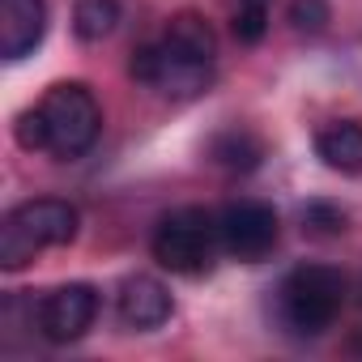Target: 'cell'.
<instances>
[{"instance_id":"1","label":"cell","mask_w":362,"mask_h":362,"mask_svg":"<svg viewBox=\"0 0 362 362\" xmlns=\"http://www.w3.org/2000/svg\"><path fill=\"white\" fill-rule=\"evenodd\" d=\"M103 132V107L81 81H60L35 111L18 119L22 149H47L56 158H81Z\"/></svg>"},{"instance_id":"2","label":"cell","mask_w":362,"mask_h":362,"mask_svg":"<svg viewBox=\"0 0 362 362\" xmlns=\"http://www.w3.org/2000/svg\"><path fill=\"white\" fill-rule=\"evenodd\" d=\"M281 324L294 337H320L345 307V277L328 264H298L277 290Z\"/></svg>"},{"instance_id":"3","label":"cell","mask_w":362,"mask_h":362,"mask_svg":"<svg viewBox=\"0 0 362 362\" xmlns=\"http://www.w3.org/2000/svg\"><path fill=\"white\" fill-rule=\"evenodd\" d=\"M77 239V209L69 201H30L0 226V269H22L43 247H64Z\"/></svg>"},{"instance_id":"4","label":"cell","mask_w":362,"mask_h":362,"mask_svg":"<svg viewBox=\"0 0 362 362\" xmlns=\"http://www.w3.org/2000/svg\"><path fill=\"white\" fill-rule=\"evenodd\" d=\"M218 247H222V230L209 209H175L153 230V260L184 277L209 273Z\"/></svg>"},{"instance_id":"5","label":"cell","mask_w":362,"mask_h":362,"mask_svg":"<svg viewBox=\"0 0 362 362\" xmlns=\"http://www.w3.org/2000/svg\"><path fill=\"white\" fill-rule=\"evenodd\" d=\"M128 73H132V81L158 90V94H166V98H197V94H205L209 81H214V64H209V60L188 56L184 47H175L166 35H162V43L136 47Z\"/></svg>"},{"instance_id":"6","label":"cell","mask_w":362,"mask_h":362,"mask_svg":"<svg viewBox=\"0 0 362 362\" xmlns=\"http://www.w3.org/2000/svg\"><path fill=\"white\" fill-rule=\"evenodd\" d=\"M98 320V290L86 286V281H73V286H56L43 303H39V332L56 345L64 341H77L94 328Z\"/></svg>"},{"instance_id":"7","label":"cell","mask_w":362,"mask_h":362,"mask_svg":"<svg viewBox=\"0 0 362 362\" xmlns=\"http://www.w3.org/2000/svg\"><path fill=\"white\" fill-rule=\"evenodd\" d=\"M218 230H222V247L235 260L256 264L277 243V214L269 205H260V201H239L218 218Z\"/></svg>"},{"instance_id":"8","label":"cell","mask_w":362,"mask_h":362,"mask_svg":"<svg viewBox=\"0 0 362 362\" xmlns=\"http://www.w3.org/2000/svg\"><path fill=\"white\" fill-rule=\"evenodd\" d=\"M47 35V5L43 0H0V56L22 60Z\"/></svg>"},{"instance_id":"9","label":"cell","mask_w":362,"mask_h":362,"mask_svg":"<svg viewBox=\"0 0 362 362\" xmlns=\"http://www.w3.org/2000/svg\"><path fill=\"white\" fill-rule=\"evenodd\" d=\"M115 303H119V320H124L128 328H136V332L162 328V324L170 320V311H175L166 286H162L158 277H145V273L128 277V281L119 286V298H115Z\"/></svg>"},{"instance_id":"10","label":"cell","mask_w":362,"mask_h":362,"mask_svg":"<svg viewBox=\"0 0 362 362\" xmlns=\"http://www.w3.org/2000/svg\"><path fill=\"white\" fill-rule=\"evenodd\" d=\"M315 153H320L332 170H341V175H358V170H362V124H354V119H337V124L320 128V136H315Z\"/></svg>"},{"instance_id":"11","label":"cell","mask_w":362,"mask_h":362,"mask_svg":"<svg viewBox=\"0 0 362 362\" xmlns=\"http://www.w3.org/2000/svg\"><path fill=\"white\" fill-rule=\"evenodd\" d=\"M209 158L218 166H226V170H252L264 158V149H260V141L247 128H226V132H218L209 141Z\"/></svg>"},{"instance_id":"12","label":"cell","mask_w":362,"mask_h":362,"mask_svg":"<svg viewBox=\"0 0 362 362\" xmlns=\"http://www.w3.org/2000/svg\"><path fill=\"white\" fill-rule=\"evenodd\" d=\"M166 39H170L175 47H184L188 56H197V60H209V64H214V56H218L214 26H209L201 13H179V18H170Z\"/></svg>"},{"instance_id":"13","label":"cell","mask_w":362,"mask_h":362,"mask_svg":"<svg viewBox=\"0 0 362 362\" xmlns=\"http://www.w3.org/2000/svg\"><path fill=\"white\" fill-rule=\"evenodd\" d=\"M115 26H119V0H77V9H73V30H77V39L98 43V39H107Z\"/></svg>"},{"instance_id":"14","label":"cell","mask_w":362,"mask_h":362,"mask_svg":"<svg viewBox=\"0 0 362 362\" xmlns=\"http://www.w3.org/2000/svg\"><path fill=\"white\" fill-rule=\"evenodd\" d=\"M269 13H273V0H235V39L239 43H260L269 30Z\"/></svg>"},{"instance_id":"15","label":"cell","mask_w":362,"mask_h":362,"mask_svg":"<svg viewBox=\"0 0 362 362\" xmlns=\"http://www.w3.org/2000/svg\"><path fill=\"white\" fill-rule=\"evenodd\" d=\"M328 0H294L290 5V22H294V30L298 35H320L324 26H328Z\"/></svg>"},{"instance_id":"16","label":"cell","mask_w":362,"mask_h":362,"mask_svg":"<svg viewBox=\"0 0 362 362\" xmlns=\"http://www.w3.org/2000/svg\"><path fill=\"white\" fill-rule=\"evenodd\" d=\"M307 226H320V230H345V214H332V209H324V205H311L307 209Z\"/></svg>"},{"instance_id":"17","label":"cell","mask_w":362,"mask_h":362,"mask_svg":"<svg viewBox=\"0 0 362 362\" xmlns=\"http://www.w3.org/2000/svg\"><path fill=\"white\" fill-rule=\"evenodd\" d=\"M358 349H362V341H358Z\"/></svg>"}]
</instances>
